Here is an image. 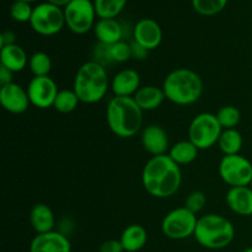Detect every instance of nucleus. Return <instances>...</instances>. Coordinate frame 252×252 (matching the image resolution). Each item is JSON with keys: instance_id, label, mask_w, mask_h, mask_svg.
<instances>
[{"instance_id": "obj_8", "label": "nucleus", "mask_w": 252, "mask_h": 252, "mask_svg": "<svg viewBox=\"0 0 252 252\" xmlns=\"http://www.w3.org/2000/svg\"><path fill=\"white\" fill-rule=\"evenodd\" d=\"M65 26L76 34H84L94 29L96 14L94 0H71L63 7Z\"/></svg>"}, {"instance_id": "obj_5", "label": "nucleus", "mask_w": 252, "mask_h": 252, "mask_svg": "<svg viewBox=\"0 0 252 252\" xmlns=\"http://www.w3.org/2000/svg\"><path fill=\"white\" fill-rule=\"evenodd\" d=\"M194 239L208 250H220L233 243L235 228L233 223L220 214H206L198 218Z\"/></svg>"}, {"instance_id": "obj_16", "label": "nucleus", "mask_w": 252, "mask_h": 252, "mask_svg": "<svg viewBox=\"0 0 252 252\" xmlns=\"http://www.w3.org/2000/svg\"><path fill=\"white\" fill-rule=\"evenodd\" d=\"M111 89L115 96L133 97L140 89V75L134 69H122L111 81Z\"/></svg>"}, {"instance_id": "obj_40", "label": "nucleus", "mask_w": 252, "mask_h": 252, "mask_svg": "<svg viewBox=\"0 0 252 252\" xmlns=\"http://www.w3.org/2000/svg\"><path fill=\"white\" fill-rule=\"evenodd\" d=\"M243 252H252V248H248V249H245V250H244Z\"/></svg>"}, {"instance_id": "obj_35", "label": "nucleus", "mask_w": 252, "mask_h": 252, "mask_svg": "<svg viewBox=\"0 0 252 252\" xmlns=\"http://www.w3.org/2000/svg\"><path fill=\"white\" fill-rule=\"evenodd\" d=\"M130 52H132V58L137 59V61H144L148 57V53H149L147 48L140 46L135 41L130 42Z\"/></svg>"}, {"instance_id": "obj_15", "label": "nucleus", "mask_w": 252, "mask_h": 252, "mask_svg": "<svg viewBox=\"0 0 252 252\" xmlns=\"http://www.w3.org/2000/svg\"><path fill=\"white\" fill-rule=\"evenodd\" d=\"M140 142L145 152L153 157L165 155L170 150L169 135L166 130L158 125H150L143 129Z\"/></svg>"}, {"instance_id": "obj_4", "label": "nucleus", "mask_w": 252, "mask_h": 252, "mask_svg": "<svg viewBox=\"0 0 252 252\" xmlns=\"http://www.w3.org/2000/svg\"><path fill=\"white\" fill-rule=\"evenodd\" d=\"M110 86L106 68L94 61L81 64L74 76L73 90L83 103L93 105L101 101L106 96Z\"/></svg>"}, {"instance_id": "obj_9", "label": "nucleus", "mask_w": 252, "mask_h": 252, "mask_svg": "<svg viewBox=\"0 0 252 252\" xmlns=\"http://www.w3.org/2000/svg\"><path fill=\"white\" fill-rule=\"evenodd\" d=\"M197 214L192 213L185 207L172 209L162 219L161 231L171 240H184L194 235L196 231Z\"/></svg>"}, {"instance_id": "obj_34", "label": "nucleus", "mask_w": 252, "mask_h": 252, "mask_svg": "<svg viewBox=\"0 0 252 252\" xmlns=\"http://www.w3.org/2000/svg\"><path fill=\"white\" fill-rule=\"evenodd\" d=\"M100 252H125L121 240H116V239H110L101 244Z\"/></svg>"}, {"instance_id": "obj_25", "label": "nucleus", "mask_w": 252, "mask_h": 252, "mask_svg": "<svg viewBox=\"0 0 252 252\" xmlns=\"http://www.w3.org/2000/svg\"><path fill=\"white\" fill-rule=\"evenodd\" d=\"M128 0H94L98 19H116L125 9Z\"/></svg>"}, {"instance_id": "obj_1", "label": "nucleus", "mask_w": 252, "mask_h": 252, "mask_svg": "<svg viewBox=\"0 0 252 252\" xmlns=\"http://www.w3.org/2000/svg\"><path fill=\"white\" fill-rule=\"evenodd\" d=\"M142 184L145 191L155 198H169L180 189L182 174L167 154L152 157L143 167Z\"/></svg>"}, {"instance_id": "obj_20", "label": "nucleus", "mask_w": 252, "mask_h": 252, "mask_svg": "<svg viewBox=\"0 0 252 252\" xmlns=\"http://www.w3.org/2000/svg\"><path fill=\"white\" fill-rule=\"evenodd\" d=\"M30 224L37 234L53 231L56 225L54 213L46 203H37L30 211Z\"/></svg>"}, {"instance_id": "obj_31", "label": "nucleus", "mask_w": 252, "mask_h": 252, "mask_svg": "<svg viewBox=\"0 0 252 252\" xmlns=\"http://www.w3.org/2000/svg\"><path fill=\"white\" fill-rule=\"evenodd\" d=\"M111 57H112L113 63H126L132 58V52H130V43L122 39L115 44H111Z\"/></svg>"}, {"instance_id": "obj_27", "label": "nucleus", "mask_w": 252, "mask_h": 252, "mask_svg": "<svg viewBox=\"0 0 252 252\" xmlns=\"http://www.w3.org/2000/svg\"><path fill=\"white\" fill-rule=\"evenodd\" d=\"M29 65L33 76H48L52 70V59L44 52H36L30 58Z\"/></svg>"}, {"instance_id": "obj_18", "label": "nucleus", "mask_w": 252, "mask_h": 252, "mask_svg": "<svg viewBox=\"0 0 252 252\" xmlns=\"http://www.w3.org/2000/svg\"><path fill=\"white\" fill-rule=\"evenodd\" d=\"M93 30L100 43L111 46L125 39L122 24L116 19H98Z\"/></svg>"}, {"instance_id": "obj_17", "label": "nucleus", "mask_w": 252, "mask_h": 252, "mask_svg": "<svg viewBox=\"0 0 252 252\" xmlns=\"http://www.w3.org/2000/svg\"><path fill=\"white\" fill-rule=\"evenodd\" d=\"M225 201L233 213L240 217H252V189L250 186L230 187Z\"/></svg>"}, {"instance_id": "obj_32", "label": "nucleus", "mask_w": 252, "mask_h": 252, "mask_svg": "<svg viewBox=\"0 0 252 252\" xmlns=\"http://www.w3.org/2000/svg\"><path fill=\"white\" fill-rule=\"evenodd\" d=\"M91 61L96 62V63L105 66V68L107 65L113 64L112 57H111L110 46H108V44H103V43H100V42H97V43L94 46L93 59H91Z\"/></svg>"}, {"instance_id": "obj_37", "label": "nucleus", "mask_w": 252, "mask_h": 252, "mask_svg": "<svg viewBox=\"0 0 252 252\" xmlns=\"http://www.w3.org/2000/svg\"><path fill=\"white\" fill-rule=\"evenodd\" d=\"M12 75H14V73H12L11 70H9V69L5 68V66L0 65V86L14 83V81H12Z\"/></svg>"}, {"instance_id": "obj_30", "label": "nucleus", "mask_w": 252, "mask_h": 252, "mask_svg": "<svg viewBox=\"0 0 252 252\" xmlns=\"http://www.w3.org/2000/svg\"><path fill=\"white\" fill-rule=\"evenodd\" d=\"M33 12V7L30 2L14 0V2L10 6V15L12 19L17 22H30Z\"/></svg>"}, {"instance_id": "obj_24", "label": "nucleus", "mask_w": 252, "mask_h": 252, "mask_svg": "<svg viewBox=\"0 0 252 252\" xmlns=\"http://www.w3.org/2000/svg\"><path fill=\"white\" fill-rule=\"evenodd\" d=\"M243 135L236 128L223 129L218 140V147L224 155L240 154L243 148Z\"/></svg>"}, {"instance_id": "obj_36", "label": "nucleus", "mask_w": 252, "mask_h": 252, "mask_svg": "<svg viewBox=\"0 0 252 252\" xmlns=\"http://www.w3.org/2000/svg\"><path fill=\"white\" fill-rule=\"evenodd\" d=\"M16 43V34L12 31H4L0 34V46H10V44Z\"/></svg>"}, {"instance_id": "obj_21", "label": "nucleus", "mask_w": 252, "mask_h": 252, "mask_svg": "<svg viewBox=\"0 0 252 252\" xmlns=\"http://www.w3.org/2000/svg\"><path fill=\"white\" fill-rule=\"evenodd\" d=\"M133 98L143 111H153L162 105V102L166 100V96L162 88H158L155 85H145L140 86Z\"/></svg>"}, {"instance_id": "obj_14", "label": "nucleus", "mask_w": 252, "mask_h": 252, "mask_svg": "<svg viewBox=\"0 0 252 252\" xmlns=\"http://www.w3.org/2000/svg\"><path fill=\"white\" fill-rule=\"evenodd\" d=\"M30 252H71L68 236L61 231L37 234L30 244Z\"/></svg>"}, {"instance_id": "obj_7", "label": "nucleus", "mask_w": 252, "mask_h": 252, "mask_svg": "<svg viewBox=\"0 0 252 252\" xmlns=\"http://www.w3.org/2000/svg\"><path fill=\"white\" fill-rule=\"evenodd\" d=\"M30 25L32 30L41 36H54L65 26L63 7L48 1L36 5L33 7Z\"/></svg>"}, {"instance_id": "obj_38", "label": "nucleus", "mask_w": 252, "mask_h": 252, "mask_svg": "<svg viewBox=\"0 0 252 252\" xmlns=\"http://www.w3.org/2000/svg\"><path fill=\"white\" fill-rule=\"evenodd\" d=\"M47 1L51 2V4H53V5H57V6H59V7H64V6H66V5H68L71 0H47Z\"/></svg>"}, {"instance_id": "obj_10", "label": "nucleus", "mask_w": 252, "mask_h": 252, "mask_svg": "<svg viewBox=\"0 0 252 252\" xmlns=\"http://www.w3.org/2000/svg\"><path fill=\"white\" fill-rule=\"evenodd\" d=\"M220 179L230 187L250 186L252 181V164L240 154L224 155L219 162Z\"/></svg>"}, {"instance_id": "obj_11", "label": "nucleus", "mask_w": 252, "mask_h": 252, "mask_svg": "<svg viewBox=\"0 0 252 252\" xmlns=\"http://www.w3.org/2000/svg\"><path fill=\"white\" fill-rule=\"evenodd\" d=\"M30 102L32 106L41 110L53 107L54 100L59 90L56 81L51 76H33L27 85Z\"/></svg>"}, {"instance_id": "obj_6", "label": "nucleus", "mask_w": 252, "mask_h": 252, "mask_svg": "<svg viewBox=\"0 0 252 252\" xmlns=\"http://www.w3.org/2000/svg\"><path fill=\"white\" fill-rule=\"evenodd\" d=\"M223 128L218 122L217 115L203 112L191 121L189 127V140L199 150H206L218 144Z\"/></svg>"}, {"instance_id": "obj_41", "label": "nucleus", "mask_w": 252, "mask_h": 252, "mask_svg": "<svg viewBox=\"0 0 252 252\" xmlns=\"http://www.w3.org/2000/svg\"><path fill=\"white\" fill-rule=\"evenodd\" d=\"M250 187H251V189H252V181H251V184H250Z\"/></svg>"}, {"instance_id": "obj_13", "label": "nucleus", "mask_w": 252, "mask_h": 252, "mask_svg": "<svg viewBox=\"0 0 252 252\" xmlns=\"http://www.w3.org/2000/svg\"><path fill=\"white\" fill-rule=\"evenodd\" d=\"M133 41L139 43L148 51L158 48L162 41L161 26L154 19L144 17L133 27Z\"/></svg>"}, {"instance_id": "obj_26", "label": "nucleus", "mask_w": 252, "mask_h": 252, "mask_svg": "<svg viewBox=\"0 0 252 252\" xmlns=\"http://www.w3.org/2000/svg\"><path fill=\"white\" fill-rule=\"evenodd\" d=\"M80 100L74 90L63 89L59 90L56 100H54L53 108L61 113H71L78 108Z\"/></svg>"}, {"instance_id": "obj_12", "label": "nucleus", "mask_w": 252, "mask_h": 252, "mask_svg": "<svg viewBox=\"0 0 252 252\" xmlns=\"http://www.w3.org/2000/svg\"><path fill=\"white\" fill-rule=\"evenodd\" d=\"M0 103L5 111L14 115L26 112L31 105L27 90L16 83L0 86Z\"/></svg>"}, {"instance_id": "obj_2", "label": "nucleus", "mask_w": 252, "mask_h": 252, "mask_svg": "<svg viewBox=\"0 0 252 252\" xmlns=\"http://www.w3.org/2000/svg\"><path fill=\"white\" fill-rule=\"evenodd\" d=\"M143 112L133 97L115 96L106 108L108 128L118 138L134 137L143 126Z\"/></svg>"}, {"instance_id": "obj_23", "label": "nucleus", "mask_w": 252, "mask_h": 252, "mask_svg": "<svg viewBox=\"0 0 252 252\" xmlns=\"http://www.w3.org/2000/svg\"><path fill=\"white\" fill-rule=\"evenodd\" d=\"M199 149L191 142V140H181L177 142L170 148L169 157L176 162L177 165H189L193 162L198 157Z\"/></svg>"}, {"instance_id": "obj_29", "label": "nucleus", "mask_w": 252, "mask_h": 252, "mask_svg": "<svg viewBox=\"0 0 252 252\" xmlns=\"http://www.w3.org/2000/svg\"><path fill=\"white\" fill-rule=\"evenodd\" d=\"M194 11L203 16H213L223 11L228 0H191Z\"/></svg>"}, {"instance_id": "obj_3", "label": "nucleus", "mask_w": 252, "mask_h": 252, "mask_svg": "<svg viewBox=\"0 0 252 252\" xmlns=\"http://www.w3.org/2000/svg\"><path fill=\"white\" fill-rule=\"evenodd\" d=\"M161 88L170 102L177 106H189L201 98L203 80L192 69L179 68L167 74Z\"/></svg>"}, {"instance_id": "obj_28", "label": "nucleus", "mask_w": 252, "mask_h": 252, "mask_svg": "<svg viewBox=\"0 0 252 252\" xmlns=\"http://www.w3.org/2000/svg\"><path fill=\"white\" fill-rule=\"evenodd\" d=\"M217 118L223 129H231V128H236V126L240 123L241 113L235 106L226 105L219 108L217 112Z\"/></svg>"}, {"instance_id": "obj_33", "label": "nucleus", "mask_w": 252, "mask_h": 252, "mask_svg": "<svg viewBox=\"0 0 252 252\" xmlns=\"http://www.w3.org/2000/svg\"><path fill=\"white\" fill-rule=\"evenodd\" d=\"M207 203V197L203 192L201 191H194L187 196V198L185 199V208H187L189 211H191L192 213L197 214L204 208Z\"/></svg>"}, {"instance_id": "obj_19", "label": "nucleus", "mask_w": 252, "mask_h": 252, "mask_svg": "<svg viewBox=\"0 0 252 252\" xmlns=\"http://www.w3.org/2000/svg\"><path fill=\"white\" fill-rule=\"evenodd\" d=\"M29 61L25 49L16 43L1 47L0 49V65L5 66L12 73L24 70L29 64Z\"/></svg>"}, {"instance_id": "obj_39", "label": "nucleus", "mask_w": 252, "mask_h": 252, "mask_svg": "<svg viewBox=\"0 0 252 252\" xmlns=\"http://www.w3.org/2000/svg\"><path fill=\"white\" fill-rule=\"evenodd\" d=\"M20 1H26V2H30V4H31V2L37 1V0H20Z\"/></svg>"}, {"instance_id": "obj_22", "label": "nucleus", "mask_w": 252, "mask_h": 252, "mask_svg": "<svg viewBox=\"0 0 252 252\" xmlns=\"http://www.w3.org/2000/svg\"><path fill=\"white\" fill-rule=\"evenodd\" d=\"M120 240L126 252H138L147 244L148 233L143 225L130 224L121 234Z\"/></svg>"}]
</instances>
